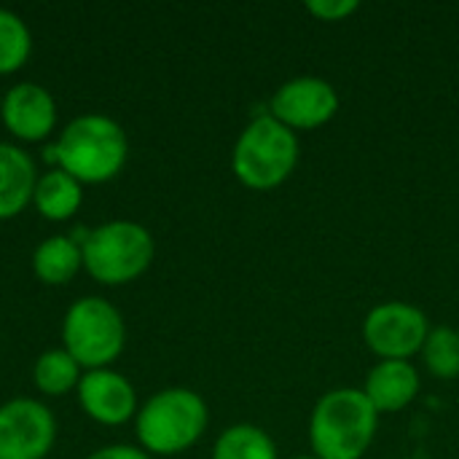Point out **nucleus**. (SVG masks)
Listing matches in <instances>:
<instances>
[{"label": "nucleus", "instance_id": "a211bd4d", "mask_svg": "<svg viewBox=\"0 0 459 459\" xmlns=\"http://www.w3.org/2000/svg\"><path fill=\"white\" fill-rule=\"evenodd\" d=\"M422 360L428 371L438 379L459 377V331L449 325L430 328L428 342L422 347Z\"/></svg>", "mask_w": 459, "mask_h": 459}, {"label": "nucleus", "instance_id": "1a4fd4ad", "mask_svg": "<svg viewBox=\"0 0 459 459\" xmlns=\"http://www.w3.org/2000/svg\"><path fill=\"white\" fill-rule=\"evenodd\" d=\"M56 438L54 414L32 398L0 406V459H43Z\"/></svg>", "mask_w": 459, "mask_h": 459}, {"label": "nucleus", "instance_id": "ddd939ff", "mask_svg": "<svg viewBox=\"0 0 459 459\" xmlns=\"http://www.w3.org/2000/svg\"><path fill=\"white\" fill-rule=\"evenodd\" d=\"M38 175L27 151L11 143H0V221L16 218L35 194Z\"/></svg>", "mask_w": 459, "mask_h": 459}, {"label": "nucleus", "instance_id": "39448f33", "mask_svg": "<svg viewBox=\"0 0 459 459\" xmlns=\"http://www.w3.org/2000/svg\"><path fill=\"white\" fill-rule=\"evenodd\" d=\"M81 253L83 269L100 285H126L148 272L156 245L145 226L134 221H110L86 231Z\"/></svg>", "mask_w": 459, "mask_h": 459}, {"label": "nucleus", "instance_id": "6e6552de", "mask_svg": "<svg viewBox=\"0 0 459 459\" xmlns=\"http://www.w3.org/2000/svg\"><path fill=\"white\" fill-rule=\"evenodd\" d=\"M336 113L339 94L333 83L320 75H299L285 81L269 102V116H274L296 134L325 126Z\"/></svg>", "mask_w": 459, "mask_h": 459}, {"label": "nucleus", "instance_id": "f03ea898", "mask_svg": "<svg viewBox=\"0 0 459 459\" xmlns=\"http://www.w3.org/2000/svg\"><path fill=\"white\" fill-rule=\"evenodd\" d=\"M126 159V132L118 121L102 113H86L73 118L54 145V161L81 186L113 180L124 169Z\"/></svg>", "mask_w": 459, "mask_h": 459}, {"label": "nucleus", "instance_id": "412c9836", "mask_svg": "<svg viewBox=\"0 0 459 459\" xmlns=\"http://www.w3.org/2000/svg\"><path fill=\"white\" fill-rule=\"evenodd\" d=\"M86 459H153L145 449L137 446H126V444H113V446H102L97 452H91Z\"/></svg>", "mask_w": 459, "mask_h": 459}, {"label": "nucleus", "instance_id": "0eeeda50", "mask_svg": "<svg viewBox=\"0 0 459 459\" xmlns=\"http://www.w3.org/2000/svg\"><path fill=\"white\" fill-rule=\"evenodd\" d=\"M428 333L425 312L406 301H385L363 320V342L379 360H411L422 352Z\"/></svg>", "mask_w": 459, "mask_h": 459}, {"label": "nucleus", "instance_id": "9d476101", "mask_svg": "<svg viewBox=\"0 0 459 459\" xmlns=\"http://www.w3.org/2000/svg\"><path fill=\"white\" fill-rule=\"evenodd\" d=\"M0 116L13 137L24 143H38L48 137L56 126V102L40 83L22 81L5 91Z\"/></svg>", "mask_w": 459, "mask_h": 459}, {"label": "nucleus", "instance_id": "20e7f679", "mask_svg": "<svg viewBox=\"0 0 459 459\" xmlns=\"http://www.w3.org/2000/svg\"><path fill=\"white\" fill-rule=\"evenodd\" d=\"M210 411L199 393L167 387L151 395L137 411V438L148 455L172 457L191 449L207 430Z\"/></svg>", "mask_w": 459, "mask_h": 459}, {"label": "nucleus", "instance_id": "9b49d317", "mask_svg": "<svg viewBox=\"0 0 459 459\" xmlns=\"http://www.w3.org/2000/svg\"><path fill=\"white\" fill-rule=\"evenodd\" d=\"M81 409L100 425H124L137 414V395L126 377L110 368L83 371L78 382Z\"/></svg>", "mask_w": 459, "mask_h": 459}, {"label": "nucleus", "instance_id": "f3484780", "mask_svg": "<svg viewBox=\"0 0 459 459\" xmlns=\"http://www.w3.org/2000/svg\"><path fill=\"white\" fill-rule=\"evenodd\" d=\"M81 377H83V368L75 363V358L65 347L43 352L32 366V382L46 395H65L70 390H78Z\"/></svg>", "mask_w": 459, "mask_h": 459}, {"label": "nucleus", "instance_id": "4468645a", "mask_svg": "<svg viewBox=\"0 0 459 459\" xmlns=\"http://www.w3.org/2000/svg\"><path fill=\"white\" fill-rule=\"evenodd\" d=\"M32 202L46 221H67L81 210L83 186L65 169H51L38 178Z\"/></svg>", "mask_w": 459, "mask_h": 459}, {"label": "nucleus", "instance_id": "2eb2a0df", "mask_svg": "<svg viewBox=\"0 0 459 459\" xmlns=\"http://www.w3.org/2000/svg\"><path fill=\"white\" fill-rule=\"evenodd\" d=\"M83 266L81 242L73 237H48L32 253V272L43 285H65Z\"/></svg>", "mask_w": 459, "mask_h": 459}, {"label": "nucleus", "instance_id": "f8f14e48", "mask_svg": "<svg viewBox=\"0 0 459 459\" xmlns=\"http://www.w3.org/2000/svg\"><path fill=\"white\" fill-rule=\"evenodd\" d=\"M366 398L377 414H398L420 395V374L411 360H379L363 385Z\"/></svg>", "mask_w": 459, "mask_h": 459}, {"label": "nucleus", "instance_id": "dca6fc26", "mask_svg": "<svg viewBox=\"0 0 459 459\" xmlns=\"http://www.w3.org/2000/svg\"><path fill=\"white\" fill-rule=\"evenodd\" d=\"M212 459H277V444L258 425H231L218 436Z\"/></svg>", "mask_w": 459, "mask_h": 459}, {"label": "nucleus", "instance_id": "4be33fe9", "mask_svg": "<svg viewBox=\"0 0 459 459\" xmlns=\"http://www.w3.org/2000/svg\"><path fill=\"white\" fill-rule=\"evenodd\" d=\"M296 459H320V457H315V455H304V457H296Z\"/></svg>", "mask_w": 459, "mask_h": 459}, {"label": "nucleus", "instance_id": "7ed1b4c3", "mask_svg": "<svg viewBox=\"0 0 459 459\" xmlns=\"http://www.w3.org/2000/svg\"><path fill=\"white\" fill-rule=\"evenodd\" d=\"M299 134L274 116H255L234 143L231 169L250 191H272L282 186L299 164Z\"/></svg>", "mask_w": 459, "mask_h": 459}, {"label": "nucleus", "instance_id": "aec40b11", "mask_svg": "<svg viewBox=\"0 0 459 459\" xmlns=\"http://www.w3.org/2000/svg\"><path fill=\"white\" fill-rule=\"evenodd\" d=\"M358 0H309L307 11L320 22H342L358 11Z\"/></svg>", "mask_w": 459, "mask_h": 459}, {"label": "nucleus", "instance_id": "f257e3e1", "mask_svg": "<svg viewBox=\"0 0 459 459\" xmlns=\"http://www.w3.org/2000/svg\"><path fill=\"white\" fill-rule=\"evenodd\" d=\"M379 428V414L363 390L325 393L309 417V446L320 459H363Z\"/></svg>", "mask_w": 459, "mask_h": 459}, {"label": "nucleus", "instance_id": "423d86ee", "mask_svg": "<svg viewBox=\"0 0 459 459\" xmlns=\"http://www.w3.org/2000/svg\"><path fill=\"white\" fill-rule=\"evenodd\" d=\"M65 350L83 371L108 368L126 344V325L121 312L100 296L78 299L62 320Z\"/></svg>", "mask_w": 459, "mask_h": 459}, {"label": "nucleus", "instance_id": "6ab92c4d", "mask_svg": "<svg viewBox=\"0 0 459 459\" xmlns=\"http://www.w3.org/2000/svg\"><path fill=\"white\" fill-rule=\"evenodd\" d=\"M32 51V38L27 24L13 13L0 8V75L16 73Z\"/></svg>", "mask_w": 459, "mask_h": 459}]
</instances>
